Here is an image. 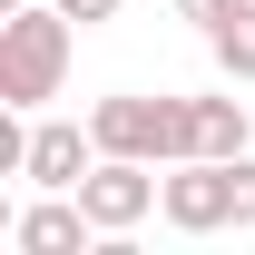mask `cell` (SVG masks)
I'll return each mask as SVG.
<instances>
[{
  "mask_svg": "<svg viewBox=\"0 0 255 255\" xmlns=\"http://www.w3.org/2000/svg\"><path fill=\"white\" fill-rule=\"evenodd\" d=\"M69 20H79V30H108V20H118V0H59Z\"/></svg>",
  "mask_w": 255,
  "mask_h": 255,
  "instance_id": "cell-10",
  "label": "cell"
},
{
  "mask_svg": "<svg viewBox=\"0 0 255 255\" xmlns=\"http://www.w3.org/2000/svg\"><path fill=\"white\" fill-rule=\"evenodd\" d=\"M236 236H255V147L236 157Z\"/></svg>",
  "mask_w": 255,
  "mask_h": 255,
  "instance_id": "cell-9",
  "label": "cell"
},
{
  "mask_svg": "<svg viewBox=\"0 0 255 255\" xmlns=\"http://www.w3.org/2000/svg\"><path fill=\"white\" fill-rule=\"evenodd\" d=\"M89 167H98V128H79V118H39L30 128V167H20L30 187H69V196H79Z\"/></svg>",
  "mask_w": 255,
  "mask_h": 255,
  "instance_id": "cell-6",
  "label": "cell"
},
{
  "mask_svg": "<svg viewBox=\"0 0 255 255\" xmlns=\"http://www.w3.org/2000/svg\"><path fill=\"white\" fill-rule=\"evenodd\" d=\"M187 137H196V157H246L255 118H246V98H187Z\"/></svg>",
  "mask_w": 255,
  "mask_h": 255,
  "instance_id": "cell-7",
  "label": "cell"
},
{
  "mask_svg": "<svg viewBox=\"0 0 255 255\" xmlns=\"http://www.w3.org/2000/svg\"><path fill=\"white\" fill-rule=\"evenodd\" d=\"M226 10H236V0H177V20H196V30H216Z\"/></svg>",
  "mask_w": 255,
  "mask_h": 255,
  "instance_id": "cell-11",
  "label": "cell"
},
{
  "mask_svg": "<svg viewBox=\"0 0 255 255\" xmlns=\"http://www.w3.org/2000/svg\"><path fill=\"white\" fill-rule=\"evenodd\" d=\"M157 216L177 226V236H226V226H236V157H177Z\"/></svg>",
  "mask_w": 255,
  "mask_h": 255,
  "instance_id": "cell-3",
  "label": "cell"
},
{
  "mask_svg": "<svg viewBox=\"0 0 255 255\" xmlns=\"http://www.w3.org/2000/svg\"><path fill=\"white\" fill-rule=\"evenodd\" d=\"M206 49H216V69H226V89H255V0H236L216 30H206Z\"/></svg>",
  "mask_w": 255,
  "mask_h": 255,
  "instance_id": "cell-8",
  "label": "cell"
},
{
  "mask_svg": "<svg viewBox=\"0 0 255 255\" xmlns=\"http://www.w3.org/2000/svg\"><path fill=\"white\" fill-rule=\"evenodd\" d=\"M10 246L20 255H98V226H89V206L69 187H39V206L10 216Z\"/></svg>",
  "mask_w": 255,
  "mask_h": 255,
  "instance_id": "cell-5",
  "label": "cell"
},
{
  "mask_svg": "<svg viewBox=\"0 0 255 255\" xmlns=\"http://www.w3.org/2000/svg\"><path fill=\"white\" fill-rule=\"evenodd\" d=\"M89 128H98V157H147V167L196 157V137H187V98L118 89V98H98V108H89Z\"/></svg>",
  "mask_w": 255,
  "mask_h": 255,
  "instance_id": "cell-2",
  "label": "cell"
},
{
  "mask_svg": "<svg viewBox=\"0 0 255 255\" xmlns=\"http://www.w3.org/2000/svg\"><path fill=\"white\" fill-rule=\"evenodd\" d=\"M157 196H167V177H157L147 157H98L89 177H79V206H89V226H98V236H137Z\"/></svg>",
  "mask_w": 255,
  "mask_h": 255,
  "instance_id": "cell-4",
  "label": "cell"
},
{
  "mask_svg": "<svg viewBox=\"0 0 255 255\" xmlns=\"http://www.w3.org/2000/svg\"><path fill=\"white\" fill-rule=\"evenodd\" d=\"M69 20L59 0H20L0 20V108H49L69 89Z\"/></svg>",
  "mask_w": 255,
  "mask_h": 255,
  "instance_id": "cell-1",
  "label": "cell"
}]
</instances>
